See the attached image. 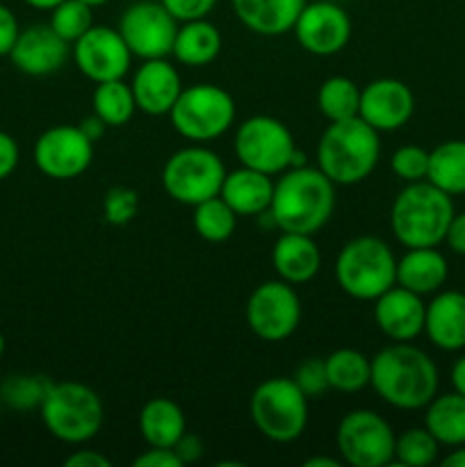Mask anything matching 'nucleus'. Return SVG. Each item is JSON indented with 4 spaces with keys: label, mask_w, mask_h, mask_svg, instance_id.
Returning <instances> with one entry per match:
<instances>
[{
    "label": "nucleus",
    "mask_w": 465,
    "mask_h": 467,
    "mask_svg": "<svg viewBox=\"0 0 465 467\" xmlns=\"http://www.w3.org/2000/svg\"><path fill=\"white\" fill-rule=\"evenodd\" d=\"M160 3L178 23H187L196 18H208L217 0H160Z\"/></svg>",
    "instance_id": "40"
},
{
    "label": "nucleus",
    "mask_w": 465,
    "mask_h": 467,
    "mask_svg": "<svg viewBox=\"0 0 465 467\" xmlns=\"http://www.w3.org/2000/svg\"><path fill=\"white\" fill-rule=\"evenodd\" d=\"M64 465L67 467H109L112 465V461H109L105 454H100V451L78 450L76 454H71L67 461H64Z\"/></svg>",
    "instance_id": "46"
},
{
    "label": "nucleus",
    "mask_w": 465,
    "mask_h": 467,
    "mask_svg": "<svg viewBox=\"0 0 465 467\" xmlns=\"http://www.w3.org/2000/svg\"><path fill=\"white\" fill-rule=\"evenodd\" d=\"M18 35H21V27H18L16 16L7 5L0 3V57L12 53Z\"/></svg>",
    "instance_id": "41"
},
{
    "label": "nucleus",
    "mask_w": 465,
    "mask_h": 467,
    "mask_svg": "<svg viewBox=\"0 0 465 467\" xmlns=\"http://www.w3.org/2000/svg\"><path fill=\"white\" fill-rule=\"evenodd\" d=\"M415 112V96L397 78H378L360 89L358 117L377 132L399 130Z\"/></svg>",
    "instance_id": "17"
},
{
    "label": "nucleus",
    "mask_w": 465,
    "mask_h": 467,
    "mask_svg": "<svg viewBox=\"0 0 465 467\" xmlns=\"http://www.w3.org/2000/svg\"><path fill=\"white\" fill-rule=\"evenodd\" d=\"M130 87L137 109L150 114V117H162V114L171 112L173 103L181 96L182 80L173 64H169L164 57H158L144 59V64L137 68Z\"/></svg>",
    "instance_id": "20"
},
{
    "label": "nucleus",
    "mask_w": 465,
    "mask_h": 467,
    "mask_svg": "<svg viewBox=\"0 0 465 467\" xmlns=\"http://www.w3.org/2000/svg\"><path fill=\"white\" fill-rule=\"evenodd\" d=\"M226 167L214 150L205 146H187L164 162L162 185L173 201L196 205L219 196Z\"/></svg>",
    "instance_id": "9"
},
{
    "label": "nucleus",
    "mask_w": 465,
    "mask_h": 467,
    "mask_svg": "<svg viewBox=\"0 0 465 467\" xmlns=\"http://www.w3.org/2000/svg\"><path fill=\"white\" fill-rule=\"evenodd\" d=\"M3 354H5V337L3 333H0V358H3Z\"/></svg>",
    "instance_id": "53"
},
{
    "label": "nucleus",
    "mask_w": 465,
    "mask_h": 467,
    "mask_svg": "<svg viewBox=\"0 0 465 467\" xmlns=\"http://www.w3.org/2000/svg\"><path fill=\"white\" fill-rule=\"evenodd\" d=\"M78 126H80V130L85 132V135L89 137L91 141H98L100 135L105 132V128H108L103 121H100L98 117H96V114H91V117H85L80 123H78Z\"/></svg>",
    "instance_id": "47"
},
{
    "label": "nucleus",
    "mask_w": 465,
    "mask_h": 467,
    "mask_svg": "<svg viewBox=\"0 0 465 467\" xmlns=\"http://www.w3.org/2000/svg\"><path fill=\"white\" fill-rule=\"evenodd\" d=\"M424 427L440 445H465V397L456 390L433 397L424 406Z\"/></svg>",
    "instance_id": "28"
},
{
    "label": "nucleus",
    "mask_w": 465,
    "mask_h": 467,
    "mask_svg": "<svg viewBox=\"0 0 465 467\" xmlns=\"http://www.w3.org/2000/svg\"><path fill=\"white\" fill-rule=\"evenodd\" d=\"M326 365L328 388L337 392L354 395L369 386L372 377V360L356 349H336L324 358Z\"/></svg>",
    "instance_id": "30"
},
{
    "label": "nucleus",
    "mask_w": 465,
    "mask_h": 467,
    "mask_svg": "<svg viewBox=\"0 0 465 467\" xmlns=\"http://www.w3.org/2000/svg\"><path fill=\"white\" fill-rule=\"evenodd\" d=\"M222 53V32L208 18H196L178 26L171 55L185 67H205Z\"/></svg>",
    "instance_id": "27"
},
{
    "label": "nucleus",
    "mask_w": 465,
    "mask_h": 467,
    "mask_svg": "<svg viewBox=\"0 0 465 467\" xmlns=\"http://www.w3.org/2000/svg\"><path fill=\"white\" fill-rule=\"evenodd\" d=\"M91 9L82 0H62L57 7L50 9V23L48 26L62 36L67 44H76L91 26H94V16Z\"/></svg>",
    "instance_id": "36"
},
{
    "label": "nucleus",
    "mask_w": 465,
    "mask_h": 467,
    "mask_svg": "<svg viewBox=\"0 0 465 467\" xmlns=\"http://www.w3.org/2000/svg\"><path fill=\"white\" fill-rule=\"evenodd\" d=\"M140 196L130 187H112L103 199V217L112 226H126L137 217Z\"/></svg>",
    "instance_id": "38"
},
{
    "label": "nucleus",
    "mask_w": 465,
    "mask_h": 467,
    "mask_svg": "<svg viewBox=\"0 0 465 467\" xmlns=\"http://www.w3.org/2000/svg\"><path fill=\"white\" fill-rule=\"evenodd\" d=\"M369 386L395 409L419 410L438 395V368L418 347L395 342L372 358Z\"/></svg>",
    "instance_id": "1"
},
{
    "label": "nucleus",
    "mask_w": 465,
    "mask_h": 467,
    "mask_svg": "<svg viewBox=\"0 0 465 467\" xmlns=\"http://www.w3.org/2000/svg\"><path fill=\"white\" fill-rule=\"evenodd\" d=\"M447 246H450L454 254L465 255V213H454L451 217L450 228H447V235H445Z\"/></svg>",
    "instance_id": "45"
},
{
    "label": "nucleus",
    "mask_w": 465,
    "mask_h": 467,
    "mask_svg": "<svg viewBox=\"0 0 465 467\" xmlns=\"http://www.w3.org/2000/svg\"><path fill=\"white\" fill-rule=\"evenodd\" d=\"M187 431L185 413L181 406L167 397H155L146 401L140 413V433L149 447H169Z\"/></svg>",
    "instance_id": "26"
},
{
    "label": "nucleus",
    "mask_w": 465,
    "mask_h": 467,
    "mask_svg": "<svg viewBox=\"0 0 465 467\" xmlns=\"http://www.w3.org/2000/svg\"><path fill=\"white\" fill-rule=\"evenodd\" d=\"M91 105H94L96 117L108 128L126 126L137 109L132 87L126 85L123 78L98 82L94 89V96H91Z\"/></svg>",
    "instance_id": "31"
},
{
    "label": "nucleus",
    "mask_w": 465,
    "mask_h": 467,
    "mask_svg": "<svg viewBox=\"0 0 465 467\" xmlns=\"http://www.w3.org/2000/svg\"><path fill=\"white\" fill-rule=\"evenodd\" d=\"M336 281L349 296L374 301L397 283V258L390 246L372 235L354 237L336 258Z\"/></svg>",
    "instance_id": "6"
},
{
    "label": "nucleus",
    "mask_w": 465,
    "mask_h": 467,
    "mask_svg": "<svg viewBox=\"0 0 465 467\" xmlns=\"http://www.w3.org/2000/svg\"><path fill=\"white\" fill-rule=\"evenodd\" d=\"M447 276H450V265L436 246L408 249L397 260V285L419 296L440 290Z\"/></svg>",
    "instance_id": "25"
},
{
    "label": "nucleus",
    "mask_w": 465,
    "mask_h": 467,
    "mask_svg": "<svg viewBox=\"0 0 465 467\" xmlns=\"http://www.w3.org/2000/svg\"><path fill=\"white\" fill-rule=\"evenodd\" d=\"M35 164L53 181L82 176L94 160V141L80 126H53L35 141Z\"/></svg>",
    "instance_id": "14"
},
{
    "label": "nucleus",
    "mask_w": 465,
    "mask_h": 467,
    "mask_svg": "<svg viewBox=\"0 0 465 467\" xmlns=\"http://www.w3.org/2000/svg\"><path fill=\"white\" fill-rule=\"evenodd\" d=\"M130 48L123 41L121 32L114 27L91 26L73 44V62H76L78 71L96 85L126 76L130 68Z\"/></svg>",
    "instance_id": "16"
},
{
    "label": "nucleus",
    "mask_w": 465,
    "mask_h": 467,
    "mask_svg": "<svg viewBox=\"0 0 465 467\" xmlns=\"http://www.w3.org/2000/svg\"><path fill=\"white\" fill-rule=\"evenodd\" d=\"M301 322V301L294 287L285 281H264L246 301V324L267 342H283Z\"/></svg>",
    "instance_id": "12"
},
{
    "label": "nucleus",
    "mask_w": 465,
    "mask_h": 467,
    "mask_svg": "<svg viewBox=\"0 0 465 467\" xmlns=\"http://www.w3.org/2000/svg\"><path fill=\"white\" fill-rule=\"evenodd\" d=\"M251 420L272 442H294L308 427V397L294 379H267L251 395Z\"/></svg>",
    "instance_id": "7"
},
{
    "label": "nucleus",
    "mask_w": 465,
    "mask_h": 467,
    "mask_svg": "<svg viewBox=\"0 0 465 467\" xmlns=\"http://www.w3.org/2000/svg\"><path fill=\"white\" fill-rule=\"evenodd\" d=\"M294 383L299 386V390L305 397H322L328 390V377H326V365L324 358H305L304 363L296 368L294 372Z\"/></svg>",
    "instance_id": "39"
},
{
    "label": "nucleus",
    "mask_w": 465,
    "mask_h": 467,
    "mask_svg": "<svg viewBox=\"0 0 465 467\" xmlns=\"http://www.w3.org/2000/svg\"><path fill=\"white\" fill-rule=\"evenodd\" d=\"M0 413H3V400H0Z\"/></svg>",
    "instance_id": "54"
},
{
    "label": "nucleus",
    "mask_w": 465,
    "mask_h": 467,
    "mask_svg": "<svg viewBox=\"0 0 465 467\" xmlns=\"http://www.w3.org/2000/svg\"><path fill=\"white\" fill-rule=\"evenodd\" d=\"M381 155L378 132L360 117L331 121L317 144V167L336 185H356L374 171Z\"/></svg>",
    "instance_id": "3"
},
{
    "label": "nucleus",
    "mask_w": 465,
    "mask_h": 467,
    "mask_svg": "<svg viewBox=\"0 0 465 467\" xmlns=\"http://www.w3.org/2000/svg\"><path fill=\"white\" fill-rule=\"evenodd\" d=\"M82 3H87V5H89V7H100V5L109 3V0H82Z\"/></svg>",
    "instance_id": "52"
},
{
    "label": "nucleus",
    "mask_w": 465,
    "mask_h": 467,
    "mask_svg": "<svg viewBox=\"0 0 465 467\" xmlns=\"http://www.w3.org/2000/svg\"><path fill=\"white\" fill-rule=\"evenodd\" d=\"M117 30L121 32L132 57L158 59L171 55L178 21L160 0H140L121 14Z\"/></svg>",
    "instance_id": "13"
},
{
    "label": "nucleus",
    "mask_w": 465,
    "mask_h": 467,
    "mask_svg": "<svg viewBox=\"0 0 465 467\" xmlns=\"http://www.w3.org/2000/svg\"><path fill=\"white\" fill-rule=\"evenodd\" d=\"M232 149L242 167L276 176L290 169L296 144L285 123L267 114H255L240 123Z\"/></svg>",
    "instance_id": "10"
},
{
    "label": "nucleus",
    "mask_w": 465,
    "mask_h": 467,
    "mask_svg": "<svg viewBox=\"0 0 465 467\" xmlns=\"http://www.w3.org/2000/svg\"><path fill=\"white\" fill-rule=\"evenodd\" d=\"M424 333L442 351L465 349V295L447 290L433 296L424 313Z\"/></svg>",
    "instance_id": "21"
},
{
    "label": "nucleus",
    "mask_w": 465,
    "mask_h": 467,
    "mask_svg": "<svg viewBox=\"0 0 465 467\" xmlns=\"http://www.w3.org/2000/svg\"><path fill=\"white\" fill-rule=\"evenodd\" d=\"M454 217V201L429 181L408 182L390 210V228L406 249L438 246L445 242Z\"/></svg>",
    "instance_id": "4"
},
{
    "label": "nucleus",
    "mask_w": 465,
    "mask_h": 467,
    "mask_svg": "<svg viewBox=\"0 0 465 467\" xmlns=\"http://www.w3.org/2000/svg\"><path fill=\"white\" fill-rule=\"evenodd\" d=\"M50 386L53 381L44 374H14L0 386V400H3V406L26 413V410L39 409Z\"/></svg>",
    "instance_id": "34"
},
{
    "label": "nucleus",
    "mask_w": 465,
    "mask_h": 467,
    "mask_svg": "<svg viewBox=\"0 0 465 467\" xmlns=\"http://www.w3.org/2000/svg\"><path fill=\"white\" fill-rule=\"evenodd\" d=\"M292 32L305 53L331 57L349 44L351 18L331 0H305Z\"/></svg>",
    "instance_id": "15"
},
{
    "label": "nucleus",
    "mask_w": 465,
    "mask_h": 467,
    "mask_svg": "<svg viewBox=\"0 0 465 467\" xmlns=\"http://www.w3.org/2000/svg\"><path fill=\"white\" fill-rule=\"evenodd\" d=\"M26 5H30V7L35 9H44V12H50L53 7H57L62 0H23Z\"/></svg>",
    "instance_id": "51"
},
{
    "label": "nucleus",
    "mask_w": 465,
    "mask_h": 467,
    "mask_svg": "<svg viewBox=\"0 0 465 467\" xmlns=\"http://www.w3.org/2000/svg\"><path fill=\"white\" fill-rule=\"evenodd\" d=\"M135 467H182L176 451L169 447H150L135 459Z\"/></svg>",
    "instance_id": "43"
},
{
    "label": "nucleus",
    "mask_w": 465,
    "mask_h": 467,
    "mask_svg": "<svg viewBox=\"0 0 465 467\" xmlns=\"http://www.w3.org/2000/svg\"><path fill=\"white\" fill-rule=\"evenodd\" d=\"M68 57V44L50 26H30L21 30L9 59L26 76H50Z\"/></svg>",
    "instance_id": "18"
},
{
    "label": "nucleus",
    "mask_w": 465,
    "mask_h": 467,
    "mask_svg": "<svg viewBox=\"0 0 465 467\" xmlns=\"http://www.w3.org/2000/svg\"><path fill=\"white\" fill-rule=\"evenodd\" d=\"M451 386L465 397V356L456 358V363L451 365Z\"/></svg>",
    "instance_id": "48"
},
{
    "label": "nucleus",
    "mask_w": 465,
    "mask_h": 467,
    "mask_svg": "<svg viewBox=\"0 0 465 467\" xmlns=\"http://www.w3.org/2000/svg\"><path fill=\"white\" fill-rule=\"evenodd\" d=\"M317 108L328 121H345L358 117L360 89L345 76H333L322 82L317 91Z\"/></svg>",
    "instance_id": "32"
},
{
    "label": "nucleus",
    "mask_w": 465,
    "mask_h": 467,
    "mask_svg": "<svg viewBox=\"0 0 465 467\" xmlns=\"http://www.w3.org/2000/svg\"><path fill=\"white\" fill-rule=\"evenodd\" d=\"M237 226V214L222 196H212L194 205V228L205 242H226Z\"/></svg>",
    "instance_id": "33"
},
{
    "label": "nucleus",
    "mask_w": 465,
    "mask_h": 467,
    "mask_svg": "<svg viewBox=\"0 0 465 467\" xmlns=\"http://www.w3.org/2000/svg\"><path fill=\"white\" fill-rule=\"evenodd\" d=\"M442 465L445 467H465V445L454 447V451L442 459Z\"/></svg>",
    "instance_id": "49"
},
{
    "label": "nucleus",
    "mask_w": 465,
    "mask_h": 467,
    "mask_svg": "<svg viewBox=\"0 0 465 467\" xmlns=\"http://www.w3.org/2000/svg\"><path fill=\"white\" fill-rule=\"evenodd\" d=\"M219 196L231 205L237 217H258L272 205V176L249 167L226 171Z\"/></svg>",
    "instance_id": "23"
},
{
    "label": "nucleus",
    "mask_w": 465,
    "mask_h": 467,
    "mask_svg": "<svg viewBox=\"0 0 465 467\" xmlns=\"http://www.w3.org/2000/svg\"><path fill=\"white\" fill-rule=\"evenodd\" d=\"M18 144L9 132L0 130V181L9 178L14 173V169L18 167Z\"/></svg>",
    "instance_id": "42"
},
{
    "label": "nucleus",
    "mask_w": 465,
    "mask_h": 467,
    "mask_svg": "<svg viewBox=\"0 0 465 467\" xmlns=\"http://www.w3.org/2000/svg\"><path fill=\"white\" fill-rule=\"evenodd\" d=\"M232 12L246 30L263 36H281L294 27L305 0H231Z\"/></svg>",
    "instance_id": "24"
},
{
    "label": "nucleus",
    "mask_w": 465,
    "mask_h": 467,
    "mask_svg": "<svg viewBox=\"0 0 465 467\" xmlns=\"http://www.w3.org/2000/svg\"><path fill=\"white\" fill-rule=\"evenodd\" d=\"M440 442L427 427H413L399 433L395 441V461L404 467H427L438 459Z\"/></svg>",
    "instance_id": "35"
},
{
    "label": "nucleus",
    "mask_w": 465,
    "mask_h": 467,
    "mask_svg": "<svg viewBox=\"0 0 465 467\" xmlns=\"http://www.w3.org/2000/svg\"><path fill=\"white\" fill-rule=\"evenodd\" d=\"M41 422L48 433L67 445H82L98 436L105 422L100 397L78 381L53 383L39 406Z\"/></svg>",
    "instance_id": "5"
},
{
    "label": "nucleus",
    "mask_w": 465,
    "mask_h": 467,
    "mask_svg": "<svg viewBox=\"0 0 465 467\" xmlns=\"http://www.w3.org/2000/svg\"><path fill=\"white\" fill-rule=\"evenodd\" d=\"M340 461L336 459H328V456H315V459H308L304 463V467H337Z\"/></svg>",
    "instance_id": "50"
},
{
    "label": "nucleus",
    "mask_w": 465,
    "mask_h": 467,
    "mask_svg": "<svg viewBox=\"0 0 465 467\" xmlns=\"http://www.w3.org/2000/svg\"><path fill=\"white\" fill-rule=\"evenodd\" d=\"M390 169L395 176H399L406 182H419L427 181L429 173V150L422 146L406 144L397 149L390 158Z\"/></svg>",
    "instance_id": "37"
},
{
    "label": "nucleus",
    "mask_w": 465,
    "mask_h": 467,
    "mask_svg": "<svg viewBox=\"0 0 465 467\" xmlns=\"http://www.w3.org/2000/svg\"><path fill=\"white\" fill-rule=\"evenodd\" d=\"M336 210V182L328 181L313 167L287 169L278 182H274V196L269 213L281 233H304L315 235L322 231Z\"/></svg>",
    "instance_id": "2"
},
{
    "label": "nucleus",
    "mask_w": 465,
    "mask_h": 467,
    "mask_svg": "<svg viewBox=\"0 0 465 467\" xmlns=\"http://www.w3.org/2000/svg\"><path fill=\"white\" fill-rule=\"evenodd\" d=\"M427 181L450 196L465 194V140H450L429 150Z\"/></svg>",
    "instance_id": "29"
},
{
    "label": "nucleus",
    "mask_w": 465,
    "mask_h": 467,
    "mask_svg": "<svg viewBox=\"0 0 465 467\" xmlns=\"http://www.w3.org/2000/svg\"><path fill=\"white\" fill-rule=\"evenodd\" d=\"M272 263L281 281L301 285L317 276L322 267V254L313 235L304 233H281L272 251Z\"/></svg>",
    "instance_id": "22"
},
{
    "label": "nucleus",
    "mask_w": 465,
    "mask_h": 467,
    "mask_svg": "<svg viewBox=\"0 0 465 467\" xmlns=\"http://www.w3.org/2000/svg\"><path fill=\"white\" fill-rule=\"evenodd\" d=\"M173 451H176L178 461H181L182 465H190V463H196V461L203 456V442H201V438H196L194 433H182L181 438H178L176 445L171 447Z\"/></svg>",
    "instance_id": "44"
},
{
    "label": "nucleus",
    "mask_w": 465,
    "mask_h": 467,
    "mask_svg": "<svg viewBox=\"0 0 465 467\" xmlns=\"http://www.w3.org/2000/svg\"><path fill=\"white\" fill-rule=\"evenodd\" d=\"M424 306L422 296L406 290L401 285H392L374 299V319L383 336L395 342H410L424 333Z\"/></svg>",
    "instance_id": "19"
},
{
    "label": "nucleus",
    "mask_w": 465,
    "mask_h": 467,
    "mask_svg": "<svg viewBox=\"0 0 465 467\" xmlns=\"http://www.w3.org/2000/svg\"><path fill=\"white\" fill-rule=\"evenodd\" d=\"M169 119L178 135L196 144H205L226 135L228 128L232 126L235 100L223 87L208 85V82L187 89L182 87Z\"/></svg>",
    "instance_id": "8"
},
{
    "label": "nucleus",
    "mask_w": 465,
    "mask_h": 467,
    "mask_svg": "<svg viewBox=\"0 0 465 467\" xmlns=\"http://www.w3.org/2000/svg\"><path fill=\"white\" fill-rule=\"evenodd\" d=\"M395 431L378 413L358 409L337 424L336 445L342 461L354 467H386L395 461Z\"/></svg>",
    "instance_id": "11"
}]
</instances>
